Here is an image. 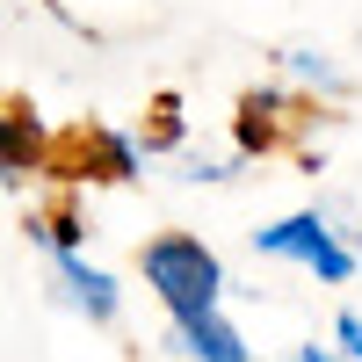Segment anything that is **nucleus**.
<instances>
[{"mask_svg":"<svg viewBox=\"0 0 362 362\" xmlns=\"http://www.w3.org/2000/svg\"><path fill=\"white\" fill-rule=\"evenodd\" d=\"M87 167H95L102 181H131L145 167V138H124V131H95L87 138Z\"/></svg>","mask_w":362,"mask_h":362,"instance_id":"obj_6","label":"nucleus"},{"mask_svg":"<svg viewBox=\"0 0 362 362\" xmlns=\"http://www.w3.org/2000/svg\"><path fill=\"white\" fill-rule=\"evenodd\" d=\"M51 268H58V290H66V305H73L80 319H95V326H109V319H116L124 290H116L109 268H95L80 247H58V254H51Z\"/></svg>","mask_w":362,"mask_h":362,"instance_id":"obj_3","label":"nucleus"},{"mask_svg":"<svg viewBox=\"0 0 362 362\" xmlns=\"http://www.w3.org/2000/svg\"><path fill=\"white\" fill-rule=\"evenodd\" d=\"M174 145H181V102L160 95L153 102V131H145V153H174Z\"/></svg>","mask_w":362,"mask_h":362,"instance_id":"obj_9","label":"nucleus"},{"mask_svg":"<svg viewBox=\"0 0 362 362\" xmlns=\"http://www.w3.org/2000/svg\"><path fill=\"white\" fill-rule=\"evenodd\" d=\"M283 362H355V355H341V348H319V341H305V348H290Z\"/></svg>","mask_w":362,"mask_h":362,"instance_id":"obj_11","label":"nucleus"},{"mask_svg":"<svg viewBox=\"0 0 362 362\" xmlns=\"http://www.w3.org/2000/svg\"><path fill=\"white\" fill-rule=\"evenodd\" d=\"M334 341H341V348L362 362V312H341V319H334Z\"/></svg>","mask_w":362,"mask_h":362,"instance_id":"obj_10","label":"nucleus"},{"mask_svg":"<svg viewBox=\"0 0 362 362\" xmlns=\"http://www.w3.org/2000/svg\"><path fill=\"white\" fill-rule=\"evenodd\" d=\"M225 174H232L225 160H189V181H225Z\"/></svg>","mask_w":362,"mask_h":362,"instance_id":"obj_12","label":"nucleus"},{"mask_svg":"<svg viewBox=\"0 0 362 362\" xmlns=\"http://www.w3.org/2000/svg\"><path fill=\"white\" fill-rule=\"evenodd\" d=\"M37 160V124L22 109H0V174H22Z\"/></svg>","mask_w":362,"mask_h":362,"instance_id":"obj_7","label":"nucleus"},{"mask_svg":"<svg viewBox=\"0 0 362 362\" xmlns=\"http://www.w3.org/2000/svg\"><path fill=\"white\" fill-rule=\"evenodd\" d=\"M283 124H290V95H283V87L247 95V102H239V153H276Z\"/></svg>","mask_w":362,"mask_h":362,"instance_id":"obj_5","label":"nucleus"},{"mask_svg":"<svg viewBox=\"0 0 362 362\" xmlns=\"http://www.w3.org/2000/svg\"><path fill=\"white\" fill-rule=\"evenodd\" d=\"M174 348L189 355V362H254L247 334L225 319V305H210V312H196V319H174Z\"/></svg>","mask_w":362,"mask_h":362,"instance_id":"obj_4","label":"nucleus"},{"mask_svg":"<svg viewBox=\"0 0 362 362\" xmlns=\"http://www.w3.org/2000/svg\"><path fill=\"white\" fill-rule=\"evenodd\" d=\"M145 290L160 297V312L167 319H196L210 305H225V261L203 247L196 232H160V239H145Z\"/></svg>","mask_w":362,"mask_h":362,"instance_id":"obj_1","label":"nucleus"},{"mask_svg":"<svg viewBox=\"0 0 362 362\" xmlns=\"http://www.w3.org/2000/svg\"><path fill=\"white\" fill-rule=\"evenodd\" d=\"M283 73H297L305 87H326V95L341 87V66H334L326 51H283Z\"/></svg>","mask_w":362,"mask_h":362,"instance_id":"obj_8","label":"nucleus"},{"mask_svg":"<svg viewBox=\"0 0 362 362\" xmlns=\"http://www.w3.org/2000/svg\"><path fill=\"white\" fill-rule=\"evenodd\" d=\"M254 254H268V261H297V268H312V276L334 283V290L355 276V247L334 232V218H326V210H290V218L261 225V232H254Z\"/></svg>","mask_w":362,"mask_h":362,"instance_id":"obj_2","label":"nucleus"}]
</instances>
